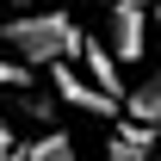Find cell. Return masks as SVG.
<instances>
[{"label": "cell", "instance_id": "6da1fadb", "mask_svg": "<svg viewBox=\"0 0 161 161\" xmlns=\"http://www.w3.org/2000/svg\"><path fill=\"white\" fill-rule=\"evenodd\" d=\"M0 37H6V50L19 62H31V68H50V62H68L80 50V31L75 13L68 6H43V13H19V19H6L0 25Z\"/></svg>", "mask_w": 161, "mask_h": 161}, {"label": "cell", "instance_id": "7a4b0ae2", "mask_svg": "<svg viewBox=\"0 0 161 161\" xmlns=\"http://www.w3.org/2000/svg\"><path fill=\"white\" fill-rule=\"evenodd\" d=\"M50 93H56L62 105H75V112H87V118H112V112H124V99H112L99 80H80L68 62H50Z\"/></svg>", "mask_w": 161, "mask_h": 161}, {"label": "cell", "instance_id": "3957f363", "mask_svg": "<svg viewBox=\"0 0 161 161\" xmlns=\"http://www.w3.org/2000/svg\"><path fill=\"white\" fill-rule=\"evenodd\" d=\"M105 161H161V130H155V124H136V118L112 124Z\"/></svg>", "mask_w": 161, "mask_h": 161}, {"label": "cell", "instance_id": "277c9868", "mask_svg": "<svg viewBox=\"0 0 161 161\" xmlns=\"http://www.w3.org/2000/svg\"><path fill=\"white\" fill-rule=\"evenodd\" d=\"M112 50H118V62H136L149 56V13H136V6H112Z\"/></svg>", "mask_w": 161, "mask_h": 161}, {"label": "cell", "instance_id": "5b68a950", "mask_svg": "<svg viewBox=\"0 0 161 161\" xmlns=\"http://www.w3.org/2000/svg\"><path fill=\"white\" fill-rule=\"evenodd\" d=\"M75 56H87V75L99 80L112 99H124V93H130V87L118 80V50H112L105 37H80V50H75Z\"/></svg>", "mask_w": 161, "mask_h": 161}, {"label": "cell", "instance_id": "8992f818", "mask_svg": "<svg viewBox=\"0 0 161 161\" xmlns=\"http://www.w3.org/2000/svg\"><path fill=\"white\" fill-rule=\"evenodd\" d=\"M124 118H136V124H155L161 130V68L155 75H142L130 93H124Z\"/></svg>", "mask_w": 161, "mask_h": 161}, {"label": "cell", "instance_id": "52a82bcc", "mask_svg": "<svg viewBox=\"0 0 161 161\" xmlns=\"http://www.w3.org/2000/svg\"><path fill=\"white\" fill-rule=\"evenodd\" d=\"M25 161H80V155H75V136L68 130H50V136H37L25 149Z\"/></svg>", "mask_w": 161, "mask_h": 161}, {"label": "cell", "instance_id": "ba28073f", "mask_svg": "<svg viewBox=\"0 0 161 161\" xmlns=\"http://www.w3.org/2000/svg\"><path fill=\"white\" fill-rule=\"evenodd\" d=\"M0 87H13V93H31V62L0 56Z\"/></svg>", "mask_w": 161, "mask_h": 161}, {"label": "cell", "instance_id": "9c48e42d", "mask_svg": "<svg viewBox=\"0 0 161 161\" xmlns=\"http://www.w3.org/2000/svg\"><path fill=\"white\" fill-rule=\"evenodd\" d=\"M118 6H136V13H149V6H155V0H118Z\"/></svg>", "mask_w": 161, "mask_h": 161}, {"label": "cell", "instance_id": "30bf717a", "mask_svg": "<svg viewBox=\"0 0 161 161\" xmlns=\"http://www.w3.org/2000/svg\"><path fill=\"white\" fill-rule=\"evenodd\" d=\"M155 25H161V0H155Z\"/></svg>", "mask_w": 161, "mask_h": 161}, {"label": "cell", "instance_id": "8fae6325", "mask_svg": "<svg viewBox=\"0 0 161 161\" xmlns=\"http://www.w3.org/2000/svg\"><path fill=\"white\" fill-rule=\"evenodd\" d=\"M0 161H25V155H0Z\"/></svg>", "mask_w": 161, "mask_h": 161}, {"label": "cell", "instance_id": "7c38bea8", "mask_svg": "<svg viewBox=\"0 0 161 161\" xmlns=\"http://www.w3.org/2000/svg\"><path fill=\"white\" fill-rule=\"evenodd\" d=\"M105 6H118V0H105Z\"/></svg>", "mask_w": 161, "mask_h": 161}, {"label": "cell", "instance_id": "4fadbf2b", "mask_svg": "<svg viewBox=\"0 0 161 161\" xmlns=\"http://www.w3.org/2000/svg\"><path fill=\"white\" fill-rule=\"evenodd\" d=\"M0 130H6V118H0Z\"/></svg>", "mask_w": 161, "mask_h": 161}]
</instances>
